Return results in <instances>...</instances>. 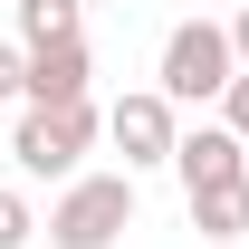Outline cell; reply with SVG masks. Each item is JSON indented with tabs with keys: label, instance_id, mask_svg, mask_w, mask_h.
I'll return each mask as SVG.
<instances>
[{
	"label": "cell",
	"instance_id": "obj_1",
	"mask_svg": "<svg viewBox=\"0 0 249 249\" xmlns=\"http://www.w3.org/2000/svg\"><path fill=\"white\" fill-rule=\"evenodd\" d=\"M96 134H106V106L96 96H77V106H19L10 163H19V182H77Z\"/></svg>",
	"mask_w": 249,
	"mask_h": 249
},
{
	"label": "cell",
	"instance_id": "obj_2",
	"mask_svg": "<svg viewBox=\"0 0 249 249\" xmlns=\"http://www.w3.org/2000/svg\"><path fill=\"white\" fill-rule=\"evenodd\" d=\"M240 77V38L220 29V19H182V29H163V58H154V87L173 106H220Z\"/></svg>",
	"mask_w": 249,
	"mask_h": 249
},
{
	"label": "cell",
	"instance_id": "obj_3",
	"mask_svg": "<svg viewBox=\"0 0 249 249\" xmlns=\"http://www.w3.org/2000/svg\"><path fill=\"white\" fill-rule=\"evenodd\" d=\"M134 230V173H77L48 201V249H115Z\"/></svg>",
	"mask_w": 249,
	"mask_h": 249
},
{
	"label": "cell",
	"instance_id": "obj_4",
	"mask_svg": "<svg viewBox=\"0 0 249 249\" xmlns=\"http://www.w3.org/2000/svg\"><path fill=\"white\" fill-rule=\"evenodd\" d=\"M106 144L124 154V173H154V163H173V154H182V115H173V96H163V87L115 96V106H106Z\"/></svg>",
	"mask_w": 249,
	"mask_h": 249
},
{
	"label": "cell",
	"instance_id": "obj_5",
	"mask_svg": "<svg viewBox=\"0 0 249 249\" xmlns=\"http://www.w3.org/2000/svg\"><path fill=\"white\" fill-rule=\"evenodd\" d=\"M173 173H182V192L249 182V144L230 134V124H192V134H182V154H173Z\"/></svg>",
	"mask_w": 249,
	"mask_h": 249
},
{
	"label": "cell",
	"instance_id": "obj_6",
	"mask_svg": "<svg viewBox=\"0 0 249 249\" xmlns=\"http://www.w3.org/2000/svg\"><path fill=\"white\" fill-rule=\"evenodd\" d=\"M87 77H96L87 38H48V48H29V96H19V106H77Z\"/></svg>",
	"mask_w": 249,
	"mask_h": 249
},
{
	"label": "cell",
	"instance_id": "obj_7",
	"mask_svg": "<svg viewBox=\"0 0 249 249\" xmlns=\"http://www.w3.org/2000/svg\"><path fill=\"white\" fill-rule=\"evenodd\" d=\"M182 201H192L201 240H249V182H211V192H182Z\"/></svg>",
	"mask_w": 249,
	"mask_h": 249
},
{
	"label": "cell",
	"instance_id": "obj_8",
	"mask_svg": "<svg viewBox=\"0 0 249 249\" xmlns=\"http://www.w3.org/2000/svg\"><path fill=\"white\" fill-rule=\"evenodd\" d=\"M19 10V48H48V38H87V10L77 0H10Z\"/></svg>",
	"mask_w": 249,
	"mask_h": 249
},
{
	"label": "cell",
	"instance_id": "obj_9",
	"mask_svg": "<svg viewBox=\"0 0 249 249\" xmlns=\"http://www.w3.org/2000/svg\"><path fill=\"white\" fill-rule=\"evenodd\" d=\"M38 240V211H29V192L19 182H0V249H29Z\"/></svg>",
	"mask_w": 249,
	"mask_h": 249
},
{
	"label": "cell",
	"instance_id": "obj_10",
	"mask_svg": "<svg viewBox=\"0 0 249 249\" xmlns=\"http://www.w3.org/2000/svg\"><path fill=\"white\" fill-rule=\"evenodd\" d=\"M10 96H29V48H19V38H0V106H10Z\"/></svg>",
	"mask_w": 249,
	"mask_h": 249
},
{
	"label": "cell",
	"instance_id": "obj_11",
	"mask_svg": "<svg viewBox=\"0 0 249 249\" xmlns=\"http://www.w3.org/2000/svg\"><path fill=\"white\" fill-rule=\"evenodd\" d=\"M220 124H230V134H240V144H249V67H240V77H230V96H220Z\"/></svg>",
	"mask_w": 249,
	"mask_h": 249
},
{
	"label": "cell",
	"instance_id": "obj_12",
	"mask_svg": "<svg viewBox=\"0 0 249 249\" xmlns=\"http://www.w3.org/2000/svg\"><path fill=\"white\" fill-rule=\"evenodd\" d=\"M230 38H240V67H249V0H240V19H230Z\"/></svg>",
	"mask_w": 249,
	"mask_h": 249
}]
</instances>
